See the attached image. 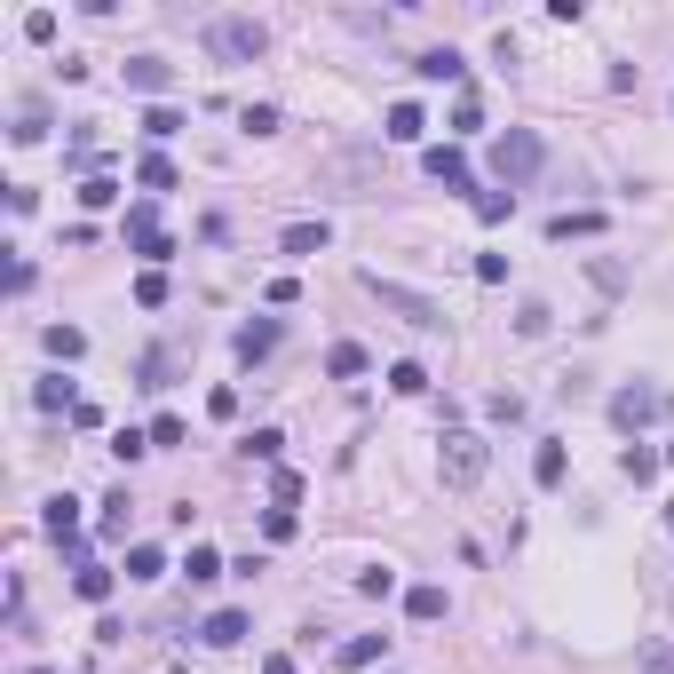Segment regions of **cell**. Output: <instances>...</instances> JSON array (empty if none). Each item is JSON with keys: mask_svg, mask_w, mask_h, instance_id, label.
<instances>
[{"mask_svg": "<svg viewBox=\"0 0 674 674\" xmlns=\"http://www.w3.org/2000/svg\"><path fill=\"white\" fill-rule=\"evenodd\" d=\"M437 468H445V484H452V492H468V484L492 468V445H484L476 429H445V452H437Z\"/></svg>", "mask_w": 674, "mask_h": 674, "instance_id": "3", "label": "cell"}, {"mask_svg": "<svg viewBox=\"0 0 674 674\" xmlns=\"http://www.w3.org/2000/svg\"><path fill=\"white\" fill-rule=\"evenodd\" d=\"M112 587H119V571H112V563H96V556H80V563H72V595H80V603H112Z\"/></svg>", "mask_w": 674, "mask_h": 674, "instance_id": "7", "label": "cell"}, {"mask_svg": "<svg viewBox=\"0 0 674 674\" xmlns=\"http://www.w3.org/2000/svg\"><path fill=\"white\" fill-rule=\"evenodd\" d=\"M468 207H476V223H508L516 215V191H476Z\"/></svg>", "mask_w": 674, "mask_h": 674, "instance_id": "24", "label": "cell"}, {"mask_svg": "<svg viewBox=\"0 0 674 674\" xmlns=\"http://www.w3.org/2000/svg\"><path fill=\"white\" fill-rule=\"evenodd\" d=\"M238 127H246V135H278V127H286V112H278V104H246V112H238Z\"/></svg>", "mask_w": 674, "mask_h": 674, "instance_id": "25", "label": "cell"}, {"mask_svg": "<svg viewBox=\"0 0 674 674\" xmlns=\"http://www.w3.org/2000/svg\"><path fill=\"white\" fill-rule=\"evenodd\" d=\"M262 674H294V659H286V651H270V659H262Z\"/></svg>", "mask_w": 674, "mask_h": 674, "instance_id": "43", "label": "cell"}, {"mask_svg": "<svg viewBox=\"0 0 674 674\" xmlns=\"http://www.w3.org/2000/svg\"><path fill=\"white\" fill-rule=\"evenodd\" d=\"M445 191H468V159H460V143H429V159H421Z\"/></svg>", "mask_w": 674, "mask_h": 674, "instance_id": "9", "label": "cell"}, {"mask_svg": "<svg viewBox=\"0 0 674 674\" xmlns=\"http://www.w3.org/2000/svg\"><path fill=\"white\" fill-rule=\"evenodd\" d=\"M540 159H548V143H540L532 127H508V135L492 143V175H500V191L532 183V175H540Z\"/></svg>", "mask_w": 674, "mask_h": 674, "instance_id": "2", "label": "cell"}, {"mask_svg": "<svg viewBox=\"0 0 674 674\" xmlns=\"http://www.w3.org/2000/svg\"><path fill=\"white\" fill-rule=\"evenodd\" d=\"M278 452H286L278 429H254V437H246V460H278Z\"/></svg>", "mask_w": 674, "mask_h": 674, "instance_id": "38", "label": "cell"}, {"mask_svg": "<svg viewBox=\"0 0 674 674\" xmlns=\"http://www.w3.org/2000/svg\"><path fill=\"white\" fill-rule=\"evenodd\" d=\"M127 88H143V96H167V88H175V64H159V56H135V64H127Z\"/></svg>", "mask_w": 674, "mask_h": 674, "instance_id": "11", "label": "cell"}, {"mask_svg": "<svg viewBox=\"0 0 674 674\" xmlns=\"http://www.w3.org/2000/svg\"><path fill=\"white\" fill-rule=\"evenodd\" d=\"M135 302L159 310V302H167V270H143V278H135Z\"/></svg>", "mask_w": 674, "mask_h": 674, "instance_id": "36", "label": "cell"}, {"mask_svg": "<svg viewBox=\"0 0 674 674\" xmlns=\"http://www.w3.org/2000/svg\"><path fill=\"white\" fill-rule=\"evenodd\" d=\"M667 468H674V445H667Z\"/></svg>", "mask_w": 674, "mask_h": 674, "instance_id": "46", "label": "cell"}, {"mask_svg": "<svg viewBox=\"0 0 674 674\" xmlns=\"http://www.w3.org/2000/svg\"><path fill=\"white\" fill-rule=\"evenodd\" d=\"M270 349H278V318H254V326H238V357H246V365H262Z\"/></svg>", "mask_w": 674, "mask_h": 674, "instance_id": "13", "label": "cell"}, {"mask_svg": "<svg viewBox=\"0 0 674 674\" xmlns=\"http://www.w3.org/2000/svg\"><path fill=\"white\" fill-rule=\"evenodd\" d=\"M278 246H286V254H326V246H334V230H326V223H294Z\"/></svg>", "mask_w": 674, "mask_h": 674, "instance_id": "16", "label": "cell"}, {"mask_svg": "<svg viewBox=\"0 0 674 674\" xmlns=\"http://www.w3.org/2000/svg\"><path fill=\"white\" fill-rule=\"evenodd\" d=\"M175 674H183V667H175Z\"/></svg>", "mask_w": 674, "mask_h": 674, "instance_id": "47", "label": "cell"}, {"mask_svg": "<svg viewBox=\"0 0 674 674\" xmlns=\"http://www.w3.org/2000/svg\"><path fill=\"white\" fill-rule=\"evenodd\" d=\"M365 294H373V302H389V310H397L405 326H421V334H437V326H445V310H437L429 294H413V286H397V278H381V270H365Z\"/></svg>", "mask_w": 674, "mask_h": 674, "instance_id": "4", "label": "cell"}, {"mask_svg": "<svg viewBox=\"0 0 674 674\" xmlns=\"http://www.w3.org/2000/svg\"><path fill=\"white\" fill-rule=\"evenodd\" d=\"M659 413H667V389H659V381H627V389L611 397V421H619L627 437H635V429H651Z\"/></svg>", "mask_w": 674, "mask_h": 674, "instance_id": "5", "label": "cell"}, {"mask_svg": "<svg viewBox=\"0 0 674 674\" xmlns=\"http://www.w3.org/2000/svg\"><path fill=\"white\" fill-rule=\"evenodd\" d=\"M667 532H674V508H667Z\"/></svg>", "mask_w": 674, "mask_h": 674, "instance_id": "45", "label": "cell"}, {"mask_svg": "<svg viewBox=\"0 0 674 674\" xmlns=\"http://www.w3.org/2000/svg\"><path fill=\"white\" fill-rule=\"evenodd\" d=\"M24 40L48 48V40H56V8H32V16H24Z\"/></svg>", "mask_w": 674, "mask_h": 674, "instance_id": "35", "label": "cell"}, {"mask_svg": "<svg viewBox=\"0 0 674 674\" xmlns=\"http://www.w3.org/2000/svg\"><path fill=\"white\" fill-rule=\"evenodd\" d=\"M40 524H48V540H56V548H72V540H80V500H72V492H56Z\"/></svg>", "mask_w": 674, "mask_h": 674, "instance_id": "10", "label": "cell"}, {"mask_svg": "<svg viewBox=\"0 0 674 674\" xmlns=\"http://www.w3.org/2000/svg\"><path fill=\"white\" fill-rule=\"evenodd\" d=\"M127 508H135V500H127V484H119L112 500H104V516H96V524H104V540H127Z\"/></svg>", "mask_w": 674, "mask_h": 674, "instance_id": "26", "label": "cell"}, {"mask_svg": "<svg viewBox=\"0 0 674 674\" xmlns=\"http://www.w3.org/2000/svg\"><path fill=\"white\" fill-rule=\"evenodd\" d=\"M643 674H674V651H643Z\"/></svg>", "mask_w": 674, "mask_h": 674, "instance_id": "42", "label": "cell"}, {"mask_svg": "<svg viewBox=\"0 0 674 674\" xmlns=\"http://www.w3.org/2000/svg\"><path fill=\"white\" fill-rule=\"evenodd\" d=\"M175 127H183V112H175V104H151V112H143V135H151V143H167Z\"/></svg>", "mask_w": 674, "mask_h": 674, "instance_id": "32", "label": "cell"}, {"mask_svg": "<svg viewBox=\"0 0 674 674\" xmlns=\"http://www.w3.org/2000/svg\"><path fill=\"white\" fill-rule=\"evenodd\" d=\"M334 659H341V667H349V674H365V667H373V659H389V635H349V643H341Z\"/></svg>", "mask_w": 674, "mask_h": 674, "instance_id": "12", "label": "cell"}, {"mask_svg": "<svg viewBox=\"0 0 674 674\" xmlns=\"http://www.w3.org/2000/svg\"><path fill=\"white\" fill-rule=\"evenodd\" d=\"M357 595H373V603L397 595V571H389V563H365V571H357Z\"/></svg>", "mask_w": 674, "mask_h": 674, "instance_id": "29", "label": "cell"}, {"mask_svg": "<svg viewBox=\"0 0 674 674\" xmlns=\"http://www.w3.org/2000/svg\"><path fill=\"white\" fill-rule=\"evenodd\" d=\"M8 135H16V143H40V135H48V112H40V104H24V112H16V127H8Z\"/></svg>", "mask_w": 674, "mask_h": 674, "instance_id": "34", "label": "cell"}, {"mask_svg": "<svg viewBox=\"0 0 674 674\" xmlns=\"http://www.w3.org/2000/svg\"><path fill=\"white\" fill-rule=\"evenodd\" d=\"M167 445H183V421H175V413H159V421H151V452H167Z\"/></svg>", "mask_w": 674, "mask_h": 674, "instance_id": "40", "label": "cell"}, {"mask_svg": "<svg viewBox=\"0 0 674 674\" xmlns=\"http://www.w3.org/2000/svg\"><path fill=\"white\" fill-rule=\"evenodd\" d=\"M413 72H421V80H468V64H460L452 48H429V56H413Z\"/></svg>", "mask_w": 674, "mask_h": 674, "instance_id": "15", "label": "cell"}, {"mask_svg": "<svg viewBox=\"0 0 674 674\" xmlns=\"http://www.w3.org/2000/svg\"><path fill=\"white\" fill-rule=\"evenodd\" d=\"M532 476L556 492V484H563V445H540V452H532Z\"/></svg>", "mask_w": 674, "mask_h": 674, "instance_id": "33", "label": "cell"}, {"mask_svg": "<svg viewBox=\"0 0 674 674\" xmlns=\"http://www.w3.org/2000/svg\"><path fill=\"white\" fill-rule=\"evenodd\" d=\"M127 579H167V556H159L151 540H135V548H127Z\"/></svg>", "mask_w": 674, "mask_h": 674, "instance_id": "20", "label": "cell"}, {"mask_svg": "<svg viewBox=\"0 0 674 674\" xmlns=\"http://www.w3.org/2000/svg\"><path fill=\"white\" fill-rule=\"evenodd\" d=\"M389 389H397V397H421V389H429V373H421L413 357H397V365H389Z\"/></svg>", "mask_w": 674, "mask_h": 674, "instance_id": "27", "label": "cell"}, {"mask_svg": "<svg viewBox=\"0 0 674 674\" xmlns=\"http://www.w3.org/2000/svg\"><path fill=\"white\" fill-rule=\"evenodd\" d=\"M24 674H56V667H24Z\"/></svg>", "mask_w": 674, "mask_h": 674, "instance_id": "44", "label": "cell"}, {"mask_svg": "<svg viewBox=\"0 0 674 674\" xmlns=\"http://www.w3.org/2000/svg\"><path fill=\"white\" fill-rule=\"evenodd\" d=\"M183 579H191V587H207V579H223V556H215V548L199 540V548L183 556Z\"/></svg>", "mask_w": 674, "mask_h": 674, "instance_id": "21", "label": "cell"}, {"mask_svg": "<svg viewBox=\"0 0 674 674\" xmlns=\"http://www.w3.org/2000/svg\"><path fill=\"white\" fill-rule=\"evenodd\" d=\"M135 183H143V191L159 199V191H175V167H167V159L151 151V159H135Z\"/></svg>", "mask_w": 674, "mask_h": 674, "instance_id": "23", "label": "cell"}, {"mask_svg": "<svg viewBox=\"0 0 674 674\" xmlns=\"http://www.w3.org/2000/svg\"><path fill=\"white\" fill-rule=\"evenodd\" d=\"M508 278V254H476V286H500Z\"/></svg>", "mask_w": 674, "mask_h": 674, "instance_id": "41", "label": "cell"}, {"mask_svg": "<svg viewBox=\"0 0 674 674\" xmlns=\"http://www.w3.org/2000/svg\"><path fill=\"white\" fill-rule=\"evenodd\" d=\"M207 48H215L223 64H262V56H270V24H262V16H215V24H207Z\"/></svg>", "mask_w": 674, "mask_h": 674, "instance_id": "1", "label": "cell"}, {"mask_svg": "<svg viewBox=\"0 0 674 674\" xmlns=\"http://www.w3.org/2000/svg\"><path fill=\"white\" fill-rule=\"evenodd\" d=\"M365 365H373V357H365L357 341H334V349H326V373H334V381H357Z\"/></svg>", "mask_w": 674, "mask_h": 674, "instance_id": "17", "label": "cell"}, {"mask_svg": "<svg viewBox=\"0 0 674 674\" xmlns=\"http://www.w3.org/2000/svg\"><path fill=\"white\" fill-rule=\"evenodd\" d=\"M421 127H429L421 104H389V127H381V135H389V143H421Z\"/></svg>", "mask_w": 674, "mask_h": 674, "instance_id": "14", "label": "cell"}, {"mask_svg": "<svg viewBox=\"0 0 674 674\" xmlns=\"http://www.w3.org/2000/svg\"><path fill=\"white\" fill-rule=\"evenodd\" d=\"M246 627H254L246 611H215V619L199 627V643H207V651H238V643H246Z\"/></svg>", "mask_w": 674, "mask_h": 674, "instance_id": "8", "label": "cell"}, {"mask_svg": "<svg viewBox=\"0 0 674 674\" xmlns=\"http://www.w3.org/2000/svg\"><path fill=\"white\" fill-rule=\"evenodd\" d=\"M405 611H413L421 627H429V619H445V587H429V579H421V587H405Z\"/></svg>", "mask_w": 674, "mask_h": 674, "instance_id": "18", "label": "cell"}, {"mask_svg": "<svg viewBox=\"0 0 674 674\" xmlns=\"http://www.w3.org/2000/svg\"><path fill=\"white\" fill-rule=\"evenodd\" d=\"M484 127V104H476V88H460V104H452V135H476Z\"/></svg>", "mask_w": 674, "mask_h": 674, "instance_id": "31", "label": "cell"}, {"mask_svg": "<svg viewBox=\"0 0 674 674\" xmlns=\"http://www.w3.org/2000/svg\"><path fill=\"white\" fill-rule=\"evenodd\" d=\"M112 199H119L112 175H88V183H80V207H112Z\"/></svg>", "mask_w": 674, "mask_h": 674, "instance_id": "37", "label": "cell"}, {"mask_svg": "<svg viewBox=\"0 0 674 674\" xmlns=\"http://www.w3.org/2000/svg\"><path fill=\"white\" fill-rule=\"evenodd\" d=\"M48 357H64V365H72V357H88V334H80V326H48Z\"/></svg>", "mask_w": 674, "mask_h": 674, "instance_id": "22", "label": "cell"}, {"mask_svg": "<svg viewBox=\"0 0 674 674\" xmlns=\"http://www.w3.org/2000/svg\"><path fill=\"white\" fill-rule=\"evenodd\" d=\"M127 246H135V254H143L151 270H159V262L175 254V238L159 230V207H151V199H135V207H127Z\"/></svg>", "mask_w": 674, "mask_h": 674, "instance_id": "6", "label": "cell"}, {"mask_svg": "<svg viewBox=\"0 0 674 674\" xmlns=\"http://www.w3.org/2000/svg\"><path fill=\"white\" fill-rule=\"evenodd\" d=\"M112 452H119V460H143V452H151V429H119Z\"/></svg>", "mask_w": 674, "mask_h": 674, "instance_id": "39", "label": "cell"}, {"mask_svg": "<svg viewBox=\"0 0 674 674\" xmlns=\"http://www.w3.org/2000/svg\"><path fill=\"white\" fill-rule=\"evenodd\" d=\"M32 397H40V413H64V405H72V413H80V397H72V381H64V373H56V381H40V389H32Z\"/></svg>", "mask_w": 674, "mask_h": 674, "instance_id": "28", "label": "cell"}, {"mask_svg": "<svg viewBox=\"0 0 674 674\" xmlns=\"http://www.w3.org/2000/svg\"><path fill=\"white\" fill-rule=\"evenodd\" d=\"M619 468H627V484H651V476L667 468V452H651V445H627V460H619Z\"/></svg>", "mask_w": 674, "mask_h": 674, "instance_id": "19", "label": "cell"}, {"mask_svg": "<svg viewBox=\"0 0 674 674\" xmlns=\"http://www.w3.org/2000/svg\"><path fill=\"white\" fill-rule=\"evenodd\" d=\"M595 230H603V215H556V223H548V238H595Z\"/></svg>", "mask_w": 674, "mask_h": 674, "instance_id": "30", "label": "cell"}]
</instances>
